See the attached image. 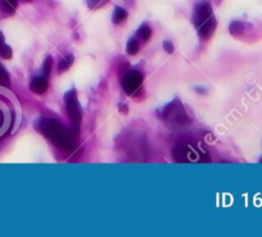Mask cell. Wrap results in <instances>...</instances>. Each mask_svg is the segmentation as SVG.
<instances>
[{
    "label": "cell",
    "mask_w": 262,
    "mask_h": 237,
    "mask_svg": "<svg viewBox=\"0 0 262 237\" xmlns=\"http://www.w3.org/2000/svg\"><path fill=\"white\" fill-rule=\"evenodd\" d=\"M162 46H164V50H165L168 54H172V53H174V45L172 44V41H164V44H162Z\"/></svg>",
    "instance_id": "d6986e66"
},
{
    "label": "cell",
    "mask_w": 262,
    "mask_h": 237,
    "mask_svg": "<svg viewBox=\"0 0 262 237\" xmlns=\"http://www.w3.org/2000/svg\"><path fill=\"white\" fill-rule=\"evenodd\" d=\"M216 26H217V22H216V20H215L214 16L211 17L210 20H207L205 23H202L201 26H198L197 31H198V35H200L201 39H204V40L210 39L211 36L214 35L215 30H216Z\"/></svg>",
    "instance_id": "52a82bcc"
},
{
    "label": "cell",
    "mask_w": 262,
    "mask_h": 237,
    "mask_svg": "<svg viewBox=\"0 0 262 237\" xmlns=\"http://www.w3.org/2000/svg\"><path fill=\"white\" fill-rule=\"evenodd\" d=\"M139 50V44L136 39H131L130 41L127 42V53L130 56H136Z\"/></svg>",
    "instance_id": "9a60e30c"
},
{
    "label": "cell",
    "mask_w": 262,
    "mask_h": 237,
    "mask_svg": "<svg viewBox=\"0 0 262 237\" xmlns=\"http://www.w3.org/2000/svg\"><path fill=\"white\" fill-rule=\"evenodd\" d=\"M151 27L149 26V25H142V26L139 27L138 31H137V35L141 37L142 40H145V41H147V40L151 37Z\"/></svg>",
    "instance_id": "4fadbf2b"
},
{
    "label": "cell",
    "mask_w": 262,
    "mask_h": 237,
    "mask_svg": "<svg viewBox=\"0 0 262 237\" xmlns=\"http://www.w3.org/2000/svg\"><path fill=\"white\" fill-rule=\"evenodd\" d=\"M173 155L175 160L179 163H187V162H200L204 159V155H207L205 151L198 149L197 147L191 145V144H183L179 143L177 147L173 149Z\"/></svg>",
    "instance_id": "7a4b0ae2"
},
{
    "label": "cell",
    "mask_w": 262,
    "mask_h": 237,
    "mask_svg": "<svg viewBox=\"0 0 262 237\" xmlns=\"http://www.w3.org/2000/svg\"><path fill=\"white\" fill-rule=\"evenodd\" d=\"M17 8V0H0V10L5 14H13Z\"/></svg>",
    "instance_id": "9c48e42d"
},
{
    "label": "cell",
    "mask_w": 262,
    "mask_h": 237,
    "mask_svg": "<svg viewBox=\"0 0 262 237\" xmlns=\"http://www.w3.org/2000/svg\"><path fill=\"white\" fill-rule=\"evenodd\" d=\"M160 117L170 122V123L178 124V126L189 123V118L185 114L184 108H183V105L178 100L170 101L168 105L162 108Z\"/></svg>",
    "instance_id": "277c9868"
},
{
    "label": "cell",
    "mask_w": 262,
    "mask_h": 237,
    "mask_svg": "<svg viewBox=\"0 0 262 237\" xmlns=\"http://www.w3.org/2000/svg\"><path fill=\"white\" fill-rule=\"evenodd\" d=\"M229 32L233 36H242L244 32V25L240 21H233L229 25Z\"/></svg>",
    "instance_id": "7c38bea8"
},
{
    "label": "cell",
    "mask_w": 262,
    "mask_h": 237,
    "mask_svg": "<svg viewBox=\"0 0 262 237\" xmlns=\"http://www.w3.org/2000/svg\"><path fill=\"white\" fill-rule=\"evenodd\" d=\"M0 86L1 88H9L10 86V78L8 72L5 71L3 65H0Z\"/></svg>",
    "instance_id": "5bb4252c"
},
{
    "label": "cell",
    "mask_w": 262,
    "mask_h": 237,
    "mask_svg": "<svg viewBox=\"0 0 262 237\" xmlns=\"http://www.w3.org/2000/svg\"><path fill=\"white\" fill-rule=\"evenodd\" d=\"M29 89H31V91L35 92V94H44V92L48 90V80H46V77H42V76L33 77L31 84H29Z\"/></svg>",
    "instance_id": "ba28073f"
},
{
    "label": "cell",
    "mask_w": 262,
    "mask_h": 237,
    "mask_svg": "<svg viewBox=\"0 0 262 237\" xmlns=\"http://www.w3.org/2000/svg\"><path fill=\"white\" fill-rule=\"evenodd\" d=\"M13 56V53H12V48L7 44H3V45L0 46V57L4 59H10Z\"/></svg>",
    "instance_id": "e0dca14e"
},
{
    "label": "cell",
    "mask_w": 262,
    "mask_h": 237,
    "mask_svg": "<svg viewBox=\"0 0 262 237\" xmlns=\"http://www.w3.org/2000/svg\"><path fill=\"white\" fill-rule=\"evenodd\" d=\"M143 76L141 72L138 71H132L128 72L122 80V86L123 90L126 91V94L133 95L139 89V86L142 85Z\"/></svg>",
    "instance_id": "5b68a950"
},
{
    "label": "cell",
    "mask_w": 262,
    "mask_h": 237,
    "mask_svg": "<svg viewBox=\"0 0 262 237\" xmlns=\"http://www.w3.org/2000/svg\"><path fill=\"white\" fill-rule=\"evenodd\" d=\"M212 16H214V14H212V8H211L210 3L201 1V3H198L197 5H196V8H194L192 20H193L194 26L198 27L201 26L202 23L206 22L207 20H210Z\"/></svg>",
    "instance_id": "8992f818"
},
{
    "label": "cell",
    "mask_w": 262,
    "mask_h": 237,
    "mask_svg": "<svg viewBox=\"0 0 262 237\" xmlns=\"http://www.w3.org/2000/svg\"><path fill=\"white\" fill-rule=\"evenodd\" d=\"M127 18H128V12H127L126 9H123V8L120 7L115 8V10H114L113 13V22L115 23V25L123 23Z\"/></svg>",
    "instance_id": "8fae6325"
},
{
    "label": "cell",
    "mask_w": 262,
    "mask_h": 237,
    "mask_svg": "<svg viewBox=\"0 0 262 237\" xmlns=\"http://www.w3.org/2000/svg\"><path fill=\"white\" fill-rule=\"evenodd\" d=\"M109 3V0H87V5L90 9H99Z\"/></svg>",
    "instance_id": "2e32d148"
},
{
    "label": "cell",
    "mask_w": 262,
    "mask_h": 237,
    "mask_svg": "<svg viewBox=\"0 0 262 237\" xmlns=\"http://www.w3.org/2000/svg\"><path fill=\"white\" fill-rule=\"evenodd\" d=\"M65 108L68 112L69 117L72 119V133L75 135L79 130V123L82 119V109L79 105V101L77 98V92L76 90H69L64 95Z\"/></svg>",
    "instance_id": "3957f363"
},
{
    "label": "cell",
    "mask_w": 262,
    "mask_h": 237,
    "mask_svg": "<svg viewBox=\"0 0 262 237\" xmlns=\"http://www.w3.org/2000/svg\"><path fill=\"white\" fill-rule=\"evenodd\" d=\"M52 57H48V58L44 60V64H42V71H44V75L49 76L50 72H52Z\"/></svg>",
    "instance_id": "ac0fdd59"
},
{
    "label": "cell",
    "mask_w": 262,
    "mask_h": 237,
    "mask_svg": "<svg viewBox=\"0 0 262 237\" xmlns=\"http://www.w3.org/2000/svg\"><path fill=\"white\" fill-rule=\"evenodd\" d=\"M3 44H5V39H4L3 33L0 32V46L3 45Z\"/></svg>",
    "instance_id": "ffe728a7"
},
{
    "label": "cell",
    "mask_w": 262,
    "mask_h": 237,
    "mask_svg": "<svg viewBox=\"0 0 262 237\" xmlns=\"http://www.w3.org/2000/svg\"><path fill=\"white\" fill-rule=\"evenodd\" d=\"M36 130L41 132L46 139H49L54 145L63 150H72L75 147L73 133L67 130L59 120L52 118H40L35 123Z\"/></svg>",
    "instance_id": "6da1fadb"
},
{
    "label": "cell",
    "mask_w": 262,
    "mask_h": 237,
    "mask_svg": "<svg viewBox=\"0 0 262 237\" xmlns=\"http://www.w3.org/2000/svg\"><path fill=\"white\" fill-rule=\"evenodd\" d=\"M75 63V57L72 56V54H68V56H65L62 60H59L58 64V73H64L65 71H68L69 68L72 67V64Z\"/></svg>",
    "instance_id": "30bf717a"
},
{
    "label": "cell",
    "mask_w": 262,
    "mask_h": 237,
    "mask_svg": "<svg viewBox=\"0 0 262 237\" xmlns=\"http://www.w3.org/2000/svg\"><path fill=\"white\" fill-rule=\"evenodd\" d=\"M261 162H262V159H261Z\"/></svg>",
    "instance_id": "44dd1931"
}]
</instances>
